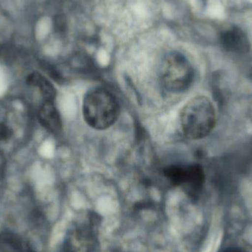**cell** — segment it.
Instances as JSON below:
<instances>
[{"instance_id":"cell-1","label":"cell","mask_w":252,"mask_h":252,"mask_svg":"<svg viewBox=\"0 0 252 252\" xmlns=\"http://www.w3.org/2000/svg\"><path fill=\"white\" fill-rule=\"evenodd\" d=\"M216 123L214 105L205 96L193 97L181 111V127L188 139L195 140L206 137L211 133Z\"/></svg>"},{"instance_id":"cell-2","label":"cell","mask_w":252,"mask_h":252,"mask_svg":"<svg viewBox=\"0 0 252 252\" xmlns=\"http://www.w3.org/2000/svg\"><path fill=\"white\" fill-rule=\"evenodd\" d=\"M120 115V106L115 96L103 88L89 92L83 103L84 121L90 127L102 130L115 124Z\"/></svg>"},{"instance_id":"cell-3","label":"cell","mask_w":252,"mask_h":252,"mask_svg":"<svg viewBox=\"0 0 252 252\" xmlns=\"http://www.w3.org/2000/svg\"><path fill=\"white\" fill-rule=\"evenodd\" d=\"M193 78V68L183 55L172 53L164 58L160 69V79L167 92L181 93L186 91Z\"/></svg>"},{"instance_id":"cell-4","label":"cell","mask_w":252,"mask_h":252,"mask_svg":"<svg viewBox=\"0 0 252 252\" xmlns=\"http://www.w3.org/2000/svg\"><path fill=\"white\" fill-rule=\"evenodd\" d=\"M99 220L94 213L86 215L71 226L63 242V252H94Z\"/></svg>"},{"instance_id":"cell-5","label":"cell","mask_w":252,"mask_h":252,"mask_svg":"<svg viewBox=\"0 0 252 252\" xmlns=\"http://www.w3.org/2000/svg\"><path fill=\"white\" fill-rule=\"evenodd\" d=\"M164 174L173 185L184 187L192 192L199 191L205 180L204 170L198 164L168 166Z\"/></svg>"},{"instance_id":"cell-6","label":"cell","mask_w":252,"mask_h":252,"mask_svg":"<svg viewBox=\"0 0 252 252\" xmlns=\"http://www.w3.org/2000/svg\"><path fill=\"white\" fill-rule=\"evenodd\" d=\"M222 46L227 51L243 53L248 51L249 41L245 34L235 28H229L220 35Z\"/></svg>"},{"instance_id":"cell-7","label":"cell","mask_w":252,"mask_h":252,"mask_svg":"<svg viewBox=\"0 0 252 252\" xmlns=\"http://www.w3.org/2000/svg\"><path fill=\"white\" fill-rule=\"evenodd\" d=\"M38 118L43 127L52 133L59 132L62 128V120L54 101L43 102L38 112Z\"/></svg>"},{"instance_id":"cell-8","label":"cell","mask_w":252,"mask_h":252,"mask_svg":"<svg viewBox=\"0 0 252 252\" xmlns=\"http://www.w3.org/2000/svg\"><path fill=\"white\" fill-rule=\"evenodd\" d=\"M28 84L39 91L44 102L55 101L56 89L50 81L41 74L33 72L28 77Z\"/></svg>"},{"instance_id":"cell-9","label":"cell","mask_w":252,"mask_h":252,"mask_svg":"<svg viewBox=\"0 0 252 252\" xmlns=\"http://www.w3.org/2000/svg\"><path fill=\"white\" fill-rule=\"evenodd\" d=\"M1 247L5 252H32L20 238L12 236L11 235H4L1 239Z\"/></svg>"},{"instance_id":"cell-10","label":"cell","mask_w":252,"mask_h":252,"mask_svg":"<svg viewBox=\"0 0 252 252\" xmlns=\"http://www.w3.org/2000/svg\"><path fill=\"white\" fill-rule=\"evenodd\" d=\"M11 129L4 123L0 122V142L8 140L11 137Z\"/></svg>"},{"instance_id":"cell-11","label":"cell","mask_w":252,"mask_h":252,"mask_svg":"<svg viewBox=\"0 0 252 252\" xmlns=\"http://www.w3.org/2000/svg\"><path fill=\"white\" fill-rule=\"evenodd\" d=\"M223 252H244V250H240V249L238 248H230L228 249V250H225Z\"/></svg>"}]
</instances>
